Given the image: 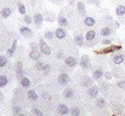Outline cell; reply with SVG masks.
Listing matches in <instances>:
<instances>
[{"label":"cell","instance_id":"cell-43","mask_svg":"<svg viewBox=\"0 0 125 116\" xmlns=\"http://www.w3.org/2000/svg\"><path fill=\"white\" fill-rule=\"evenodd\" d=\"M118 86L120 88H125V80L124 81H118Z\"/></svg>","mask_w":125,"mask_h":116},{"label":"cell","instance_id":"cell-18","mask_svg":"<svg viewBox=\"0 0 125 116\" xmlns=\"http://www.w3.org/2000/svg\"><path fill=\"white\" fill-rule=\"evenodd\" d=\"M77 7H78L79 12H80L83 16L86 15V9H85V5H84L83 1H78V2H77Z\"/></svg>","mask_w":125,"mask_h":116},{"label":"cell","instance_id":"cell-6","mask_svg":"<svg viewBox=\"0 0 125 116\" xmlns=\"http://www.w3.org/2000/svg\"><path fill=\"white\" fill-rule=\"evenodd\" d=\"M89 96L92 99L97 98V96H98V88H97V86H90L89 87Z\"/></svg>","mask_w":125,"mask_h":116},{"label":"cell","instance_id":"cell-39","mask_svg":"<svg viewBox=\"0 0 125 116\" xmlns=\"http://www.w3.org/2000/svg\"><path fill=\"white\" fill-rule=\"evenodd\" d=\"M102 44H103V45H111V44H112V40H111V39H103V40H102Z\"/></svg>","mask_w":125,"mask_h":116},{"label":"cell","instance_id":"cell-44","mask_svg":"<svg viewBox=\"0 0 125 116\" xmlns=\"http://www.w3.org/2000/svg\"><path fill=\"white\" fill-rule=\"evenodd\" d=\"M42 96H44V98H46V99L49 98V96H47V93H42Z\"/></svg>","mask_w":125,"mask_h":116},{"label":"cell","instance_id":"cell-9","mask_svg":"<svg viewBox=\"0 0 125 116\" xmlns=\"http://www.w3.org/2000/svg\"><path fill=\"white\" fill-rule=\"evenodd\" d=\"M57 113H58L60 115H67V114H69V109H68L67 105L60 104V105L57 107Z\"/></svg>","mask_w":125,"mask_h":116},{"label":"cell","instance_id":"cell-38","mask_svg":"<svg viewBox=\"0 0 125 116\" xmlns=\"http://www.w3.org/2000/svg\"><path fill=\"white\" fill-rule=\"evenodd\" d=\"M32 113H33V114H35V115L42 116V111H40V110H38V109H35V108H34V109H32Z\"/></svg>","mask_w":125,"mask_h":116},{"label":"cell","instance_id":"cell-3","mask_svg":"<svg viewBox=\"0 0 125 116\" xmlns=\"http://www.w3.org/2000/svg\"><path fill=\"white\" fill-rule=\"evenodd\" d=\"M90 58H89V56H86V54H83L82 56V58H80V67L85 69V70H87L89 68H90Z\"/></svg>","mask_w":125,"mask_h":116},{"label":"cell","instance_id":"cell-21","mask_svg":"<svg viewBox=\"0 0 125 116\" xmlns=\"http://www.w3.org/2000/svg\"><path fill=\"white\" fill-rule=\"evenodd\" d=\"M74 41H75L77 46H79V47H82L84 45V38L82 35H79V34H77V35L74 36Z\"/></svg>","mask_w":125,"mask_h":116},{"label":"cell","instance_id":"cell-14","mask_svg":"<svg viewBox=\"0 0 125 116\" xmlns=\"http://www.w3.org/2000/svg\"><path fill=\"white\" fill-rule=\"evenodd\" d=\"M95 23H96V21L94 17H85V19H84V24L86 27H94Z\"/></svg>","mask_w":125,"mask_h":116},{"label":"cell","instance_id":"cell-26","mask_svg":"<svg viewBox=\"0 0 125 116\" xmlns=\"http://www.w3.org/2000/svg\"><path fill=\"white\" fill-rule=\"evenodd\" d=\"M96 107H97V108H101V109L106 108V102H104V99H103V98H97V99H96Z\"/></svg>","mask_w":125,"mask_h":116},{"label":"cell","instance_id":"cell-25","mask_svg":"<svg viewBox=\"0 0 125 116\" xmlns=\"http://www.w3.org/2000/svg\"><path fill=\"white\" fill-rule=\"evenodd\" d=\"M11 12H12V10H11V9L5 7V9H2V10H1V17H2V18H7V17L11 15Z\"/></svg>","mask_w":125,"mask_h":116},{"label":"cell","instance_id":"cell-5","mask_svg":"<svg viewBox=\"0 0 125 116\" xmlns=\"http://www.w3.org/2000/svg\"><path fill=\"white\" fill-rule=\"evenodd\" d=\"M57 81H58V83L61 86H66L69 82V75L66 74V73H63V74H61L60 76L57 77Z\"/></svg>","mask_w":125,"mask_h":116},{"label":"cell","instance_id":"cell-48","mask_svg":"<svg viewBox=\"0 0 125 116\" xmlns=\"http://www.w3.org/2000/svg\"><path fill=\"white\" fill-rule=\"evenodd\" d=\"M124 64H125V59H124Z\"/></svg>","mask_w":125,"mask_h":116},{"label":"cell","instance_id":"cell-35","mask_svg":"<svg viewBox=\"0 0 125 116\" xmlns=\"http://www.w3.org/2000/svg\"><path fill=\"white\" fill-rule=\"evenodd\" d=\"M31 47H32V50H35V51H39V50H40L39 44H35V42H32V44H31Z\"/></svg>","mask_w":125,"mask_h":116},{"label":"cell","instance_id":"cell-42","mask_svg":"<svg viewBox=\"0 0 125 116\" xmlns=\"http://www.w3.org/2000/svg\"><path fill=\"white\" fill-rule=\"evenodd\" d=\"M57 58H58V59H62V58H66V57H64V53H63L62 51H61V52H58V53H57Z\"/></svg>","mask_w":125,"mask_h":116},{"label":"cell","instance_id":"cell-34","mask_svg":"<svg viewBox=\"0 0 125 116\" xmlns=\"http://www.w3.org/2000/svg\"><path fill=\"white\" fill-rule=\"evenodd\" d=\"M53 36H55V33H52V32H46L45 35H44V38L47 39V40H51Z\"/></svg>","mask_w":125,"mask_h":116},{"label":"cell","instance_id":"cell-2","mask_svg":"<svg viewBox=\"0 0 125 116\" xmlns=\"http://www.w3.org/2000/svg\"><path fill=\"white\" fill-rule=\"evenodd\" d=\"M39 47H40V51H42L44 54H51V47L45 42V40L44 39H40L39 40Z\"/></svg>","mask_w":125,"mask_h":116},{"label":"cell","instance_id":"cell-19","mask_svg":"<svg viewBox=\"0 0 125 116\" xmlns=\"http://www.w3.org/2000/svg\"><path fill=\"white\" fill-rule=\"evenodd\" d=\"M92 83H94V79H90L89 76L84 77V81L82 82V85L85 87H90V86H92Z\"/></svg>","mask_w":125,"mask_h":116},{"label":"cell","instance_id":"cell-41","mask_svg":"<svg viewBox=\"0 0 125 116\" xmlns=\"http://www.w3.org/2000/svg\"><path fill=\"white\" fill-rule=\"evenodd\" d=\"M103 76L106 77L107 80H111V79L113 77V75H112V73H104V75H103Z\"/></svg>","mask_w":125,"mask_h":116},{"label":"cell","instance_id":"cell-16","mask_svg":"<svg viewBox=\"0 0 125 116\" xmlns=\"http://www.w3.org/2000/svg\"><path fill=\"white\" fill-rule=\"evenodd\" d=\"M57 22H58L60 27H67V26H68V21H67V18H66L64 16H58Z\"/></svg>","mask_w":125,"mask_h":116},{"label":"cell","instance_id":"cell-7","mask_svg":"<svg viewBox=\"0 0 125 116\" xmlns=\"http://www.w3.org/2000/svg\"><path fill=\"white\" fill-rule=\"evenodd\" d=\"M55 36L57 39H64L67 36V33H66V30L63 29V27H60V28H57L56 29V32H55Z\"/></svg>","mask_w":125,"mask_h":116},{"label":"cell","instance_id":"cell-47","mask_svg":"<svg viewBox=\"0 0 125 116\" xmlns=\"http://www.w3.org/2000/svg\"><path fill=\"white\" fill-rule=\"evenodd\" d=\"M68 2H69V4H71V5H72V4H73V2H74V1H73V0H68Z\"/></svg>","mask_w":125,"mask_h":116},{"label":"cell","instance_id":"cell-13","mask_svg":"<svg viewBox=\"0 0 125 116\" xmlns=\"http://www.w3.org/2000/svg\"><path fill=\"white\" fill-rule=\"evenodd\" d=\"M104 75V73H103V70L102 69H97V70H95L94 71V74H92V77H94V80H96V81H98L101 77H103Z\"/></svg>","mask_w":125,"mask_h":116},{"label":"cell","instance_id":"cell-46","mask_svg":"<svg viewBox=\"0 0 125 116\" xmlns=\"http://www.w3.org/2000/svg\"><path fill=\"white\" fill-rule=\"evenodd\" d=\"M2 99H4V96H2V93L0 92V100H2Z\"/></svg>","mask_w":125,"mask_h":116},{"label":"cell","instance_id":"cell-31","mask_svg":"<svg viewBox=\"0 0 125 116\" xmlns=\"http://www.w3.org/2000/svg\"><path fill=\"white\" fill-rule=\"evenodd\" d=\"M44 67H45V64H44L42 62H39V61H37V64H35V68H37V70L42 71V70H44Z\"/></svg>","mask_w":125,"mask_h":116},{"label":"cell","instance_id":"cell-24","mask_svg":"<svg viewBox=\"0 0 125 116\" xmlns=\"http://www.w3.org/2000/svg\"><path fill=\"white\" fill-rule=\"evenodd\" d=\"M115 13L118 16H124L125 15V6L124 5H118L115 9Z\"/></svg>","mask_w":125,"mask_h":116},{"label":"cell","instance_id":"cell-40","mask_svg":"<svg viewBox=\"0 0 125 116\" xmlns=\"http://www.w3.org/2000/svg\"><path fill=\"white\" fill-rule=\"evenodd\" d=\"M12 111H13L15 114H18V113L21 111V108H20V107H13V108H12Z\"/></svg>","mask_w":125,"mask_h":116},{"label":"cell","instance_id":"cell-37","mask_svg":"<svg viewBox=\"0 0 125 116\" xmlns=\"http://www.w3.org/2000/svg\"><path fill=\"white\" fill-rule=\"evenodd\" d=\"M89 4H92V5H96V6H100V0H87Z\"/></svg>","mask_w":125,"mask_h":116},{"label":"cell","instance_id":"cell-28","mask_svg":"<svg viewBox=\"0 0 125 116\" xmlns=\"http://www.w3.org/2000/svg\"><path fill=\"white\" fill-rule=\"evenodd\" d=\"M28 98H29V99H32V100H37V99H38V94L35 93V91H33V89H32V91H29V92H28Z\"/></svg>","mask_w":125,"mask_h":116},{"label":"cell","instance_id":"cell-15","mask_svg":"<svg viewBox=\"0 0 125 116\" xmlns=\"http://www.w3.org/2000/svg\"><path fill=\"white\" fill-rule=\"evenodd\" d=\"M29 58L33 59V61H39V58H40V52H39V51H35V50H32L31 53H29Z\"/></svg>","mask_w":125,"mask_h":116},{"label":"cell","instance_id":"cell-45","mask_svg":"<svg viewBox=\"0 0 125 116\" xmlns=\"http://www.w3.org/2000/svg\"><path fill=\"white\" fill-rule=\"evenodd\" d=\"M115 27H117V28H119V27H120V24H119V22H115Z\"/></svg>","mask_w":125,"mask_h":116},{"label":"cell","instance_id":"cell-23","mask_svg":"<svg viewBox=\"0 0 125 116\" xmlns=\"http://www.w3.org/2000/svg\"><path fill=\"white\" fill-rule=\"evenodd\" d=\"M73 96H74V93H73V91H72L71 88H66V89L63 91V97H64V98L71 99V98H73Z\"/></svg>","mask_w":125,"mask_h":116},{"label":"cell","instance_id":"cell-22","mask_svg":"<svg viewBox=\"0 0 125 116\" xmlns=\"http://www.w3.org/2000/svg\"><path fill=\"white\" fill-rule=\"evenodd\" d=\"M100 34H101L102 36H109V35L112 34V29H111L109 27H104L103 29H101Z\"/></svg>","mask_w":125,"mask_h":116},{"label":"cell","instance_id":"cell-11","mask_svg":"<svg viewBox=\"0 0 125 116\" xmlns=\"http://www.w3.org/2000/svg\"><path fill=\"white\" fill-rule=\"evenodd\" d=\"M16 48H17V40H13L12 46H11V47L7 50L6 56H7V57H12V56H13V53H15V51H16Z\"/></svg>","mask_w":125,"mask_h":116},{"label":"cell","instance_id":"cell-20","mask_svg":"<svg viewBox=\"0 0 125 116\" xmlns=\"http://www.w3.org/2000/svg\"><path fill=\"white\" fill-rule=\"evenodd\" d=\"M95 38H96V33H95V30H89V32L86 33V35H85V39H86L89 42L92 41Z\"/></svg>","mask_w":125,"mask_h":116},{"label":"cell","instance_id":"cell-8","mask_svg":"<svg viewBox=\"0 0 125 116\" xmlns=\"http://www.w3.org/2000/svg\"><path fill=\"white\" fill-rule=\"evenodd\" d=\"M20 32H21V34H22L23 36H26V38H31V36L33 35L32 29H29L28 27H21V28H20Z\"/></svg>","mask_w":125,"mask_h":116},{"label":"cell","instance_id":"cell-1","mask_svg":"<svg viewBox=\"0 0 125 116\" xmlns=\"http://www.w3.org/2000/svg\"><path fill=\"white\" fill-rule=\"evenodd\" d=\"M122 48L120 45H108L107 47H104L103 50H100V51H95V53H100V54H108V53H112L114 51H119Z\"/></svg>","mask_w":125,"mask_h":116},{"label":"cell","instance_id":"cell-36","mask_svg":"<svg viewBox=\"0 0 125 116\" xmlns=\"http://www.w3.org/2000/svg\"><path fill=\"white\" fill-rule=\"evenodd\" d=\"M32 17L31 16H24V22L27 23V24H29V23H32Z\"/></svg>","mask_w":125,"mask_h":116},{"label":"cell","instance_id":"cell-32","mask_svg":"<svg viewBox=\"0 0 125 116\" xmlns=\"http://www.w3.org/2000/svg\"><path fill=\"white\" fill-rule=\"evenodd\" d=\"M69 114H71V115H74V116H78L79 114H80V109H78V108H73V109L69 110Z\"/></svg>","mask_w":125,"mask_h":116},{"label":"cell","instance_id":"cell-27","mask_svg":"<svg viewBox=\"0 0 125 116\" xmlns=\"http://www.w3.org/2000/svg\"><path fill=\"white\" fill-rule=\"evenodd\" d=\"M17 7H18V12L21 15H26V6L22 4V2H18L17 4Z\"/></svg>","mask_w":125,"mask_h":116},{"label":"cell","instance_id":"cell-30","mask_svg":"<svg viewBox=\"0 0 125 116\" xmlns=\"http://www.w3.org/2000/svg\"><path fill=\"white\" fill-rule=\"evenodd\" d=\"M7 64V56H0V68Z\"/></svg>","mask_w":125,"mask_h":116},{"label":"cell","instance_id":"cell-33","mask_svg":"<svg viewBox=\"0 0 125 116\" xmlns=\"http://www.w3.org/2000/svg\"><path fill=\"white\" fill-rule=\"evenodd\" d=\"M44 74L45 75H49L50 74V71H51V65L50 64H45V67H44Z\"/></svg>","mask_w":125,"mask_h":116},{"label":"cell","instance_id":"cell-17","mask_svg":"<svg viewBox=\"0 0 125 116\" xmlns=\"http://www.w3.org/2000/svg\"><path fill=\"white\" fill-rule=\"evenodd\" d=\"M20 81H21V86H22V87H24V88H27V87H29V86H31V80H29L28 77L22 76L21 79H20Z\"/></svg>","mask_w":125,"mask_h":116},{"label":"cell","instance_id":"cell-12","mask_svg":"<svg viewBox=\"0 0 125 116\" xmlns=\"http://www.w3.org/2000/svg\"><path fill=\"white\" fill-rule=\"evenodd\" d=\"M124 54H122V53H119V54H115L114 57H113V63L114 64H122V63H124Z\"/></svg>","mask_w":125,"mask_h":116},{"label":"cell","instance_id":"cell-29","mask_svg":"<svg viewBox=\"0 0 125 116\" xmlns=\"http://www.w3.org/2000/svg\"><path fill=\"white\" fill-rule=\"evenodd\" d=\"M7 82H9V80H7V77L5 76V75H1L0 76V87H5L7 85Z\"/></svg>","mask_w":125,"mask_h":116},{"label":"cell","instance_id":"cell-10","mask_svg":"<svg viewBox=\"0 0 125 116\" xmlns=\"http://www.w3.org/2000/svg\"><path fill=\"white\" fill-rule=\"evenodd\" d=\"M42 21H44V17H42V13H35L34 15V17H33V22L38 26V27H40L42 24Z\"/></svg>","mask_w":125,"mask_h":116},{"label":"cell","instance_id":"cell-4","mask_svg":"<svg viewBox=\"0 0 125 116\" xmlns=\"http://www.w3.org/2000/svg\"><path fill=\"white\" fill-rule=\"evenodd\" d=\"M64 63H66V65H67V67H69V68H74V67H77L78 61H77V58H75V57L69 56V57H66V58H64Z\"/></svg>","mask_w":125,"mask_h":116}]
</instances>
